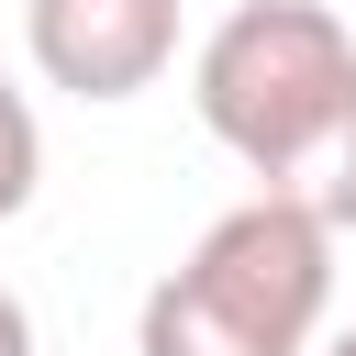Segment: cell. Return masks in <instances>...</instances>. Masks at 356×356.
Masks as SVG:
<instances>
[{
  "label": "cell",
  "mask_w": 356,
  "mask_h": 356,
  "mask_svg": "<svg viewBox=\"0 0 356 356\" xmlns=\"http://www.w3.org/2000/svg\"><path fill=\"white\" fill-rule=\"evenodd\" d=\"M33 189H44V122H33V100L0 78V222H22Z\"/></svg>",
  "instance_id": "4"
},
{
  "label": "cell",
  "mask_w": 356,
  "mask_h": 356,
  "mask_svg": "<svg viewBox=\"0 0 356 356\" xmlns=\"http://www.w3.org/2000/svg\"><path fill=\"white\" fill-rule=\"evenodd\" d=\"M0 356H33V312H22L11 289H0Z\"/></svg>",
  "instance_id": "5"
},
{
  "label": "cell",
  "mask_w": 356,
  "mask_h": 356,
  "mask_svg": "<svg viewBox=\"0 0 356 356\" xmlns=\"http://www.w3.org/2000/svg\"><path fill=\"white\" fill-rule=\"evenodd\" d=\"M200 134L256 178V200H300L356 234V33L323 0H245L189 56Z\"/></svg>",
  "instance_id": "1"
},
{
  "label": "cell",
  "mask_w": 356,
  "mask_h": 356,
  "mask_svg": "<svg viewBox=\"0 0 356 356\" xmlns=\"http://www.w3.org/2000/svg\"><path fill=\"white\" fill-rule=\"evenodd\" d=\"M22 56L67 100H134L178 67V0H22Z\"/></svg>",
  "instance_id": "3"
},
{
  "label": "cell",
  "mask_w": 356,
  "mask_h": 356,
  "mask_svg": "<svg viewBox=\"0 0 356 356\" xmlns=\"http://www.w3.org/2000/svg\"><path fill=\"white\" fill-rule=\"evenodd\" d=\"M323 356H356V323H345V334H323Z\"/></svg>",
  "instance_id": "6"
},
{
  "label": "cell",
  "mask_w": 356,
  "mask_h": 356,
  "mask_svg": "<svg viewBox=\"0 0 356 356\" xmlns=\"http://www.w3.org/2000/svg\"><path fill=\"white\" fill-rule=\"evenodd\" d=\"M334 312V222L300 200H234L145 289L134 356H312Z\"/></svg>",
  "instance_id": "2"
}]
</instances>
